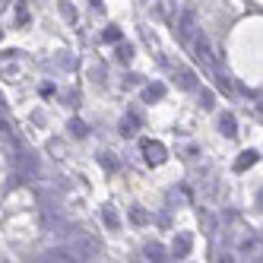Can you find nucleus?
<instances>
[{
	"instance_id": "nucleus-1",
	"label": "nucleus",
	"mask_w": 263,
	"mask_h": 263,
	"mask_svg": "<svg viewBox=\"0 0 263 263\" xmlns=\"http://www.w3.org/2000/svg\"><path fill=\"white\" fill-rule=\"evenodd\" d=\"M67 248L77 254V260H92V257H99V254H102V244H99L96 238L83 235V232H80V235H73Z\"/></svg>"
},
{
	"instance_id": "nucleus-2",
	"label": "nucleus",
	"mask_w": 263,
	"mask_h": 263,
	"mask_svg": "<svg viewBox=\"0 0 263 263\" xmlns=\"http://www.w3.org/2000/svg\"><path fill=\"white\" fill-rule=\"evenodd\" d=\"M191 45H194V54H197V61H200V64H206V67H213V64H216V58H213V45H210V39H206V35L194 32Z\"/></svg>"
},
{
	"instance_id": "nucleus-3",
	"label": "nucleus",
	"mask_w": 263,
	"mask_h": 263,
	"mask_svg": "<svg viewBox=\"0 0 263 263\" xmlns=\"http://www.w3.org/2000/svg\"><path fill=\"white\" fill-rule=\"evenodd\" d=\"M143 153H146V162L149 165H162L168 159V149L162 143H156V140H143Z\"/></svg>"
},
{
	"instance_id": "nucleus-4",
	"label": "nucleus",
	"mask_w": 263,
	"mask_h": 263,
	"mask_svg": "<svg viewBox=\"0 0 263 263\" xmlns=\"http://www.w3.org/2000/svg\"><path fill=\"white\" fill-rule=\"evenodd\" d=\"M194 29H197V26H194V13L184 10L181 20H178V39H181V42H191V39H194Z\"/></svg>"
},
{
	"instance_id": "nucleus-5",
	"label": "nucleus",
	"mask_w": 263,
	"mask_h": 263,
	"mask_svg": "<svg viewBox=\"0 0 263 263\" xmlns=\"http://www.w3.org/2000/svg\"><path fill=\"white\" fill-rule=\"evenodd\" d=\"M175 83H178V89H184V92H194V89H197V73H194V70H178V73H175Z\"/></svg>"
},
{
	"instance_id": "nucleus-6",
	"label": "nucleus",
	"mask_w": 263,
	"mask_h": 263,
	"mask_svg": "<svg viewBox=\"0 0 263 263\" xmlns=\"http://www.w3.org/2000/svg\"><path fill=\"white\" fill-rule=\"evenodd\" d=\"M42 260H54V263H70V260H77V254H73L70 248H51V251H45V257Z\"/></svg>"
},
{
	"instance_id": "nucleus-7",
	"label": "nucleus",
	"mask_w": 263,
	"mask_h": 263,
	"mask_svg": "<svg viewBox=\"0 0 263 263\" xmlns=\"http://www.w3.org/2000/svg\"><path fill=\"white\" fill-rule=\"evenodd\" d=\"M143 257H146L149 263H162V260H168V251L162 248V244H153V241H149L146 248H143Z\"/></svg>"
},
{
	"instance_id": "nucleus-8",
	"label": "nucleus",
	"mask_w": 263,
	"mask_h": 263,
	"mask_svg": "<svg viewBox=\"0 0 263 263\" xmlns=\"http://www.w3.org/2000/svg\"><path fill=\"white\" fill-rule=\"evenodd\" d=\"M191 235H187V232H181L178 238H175V244H172V254L175 257H187V254H191Z\"/></svg>"
},
{
	"instance_id": "nucleus-9",
	"label": "nucleus",
	"mask_w": 263,
	"mask_h": 263,
	"mask_svg": "<svg viewBox=\"0 0 263 263\" xmlns=\"http://www.w3.org/2000/svg\"><path fill=\"white\" fill-rule=\"evenodd\" d=\"M257 159H260V153H257V149H244V153L238 156V162H235V168H238V172H248V168H251Z\"/></svg>"
},
{
	"instance_id": "nucleus-10",
	"label": "nucleus",
	"mask_w": 263,
	"mask_h": 263,
	"mask_svg": "<svg viewBox=\"0 0 263 263\" xmlns=\"http://www.w3.org/2000/svg\"><path fill=\"white\" fill-rule=\"evenodd\" d=\"M137 130H140V118H137V115H124V121H121V134H124V137H134Z\"/></svg>"
},
{
	"instance_id": "nucleus-11",
	"label": "nucleus",
	"mask_w": 263,
	"mask_h": 263,
	"mask_svg": "<svg viewBox=\"0 0 263 263\" xmlns=\"http://www.w3.org/2000/svg\"><path fill=\"white\" fill-rule=\"evenodd\" d=\"M162 96H165V86L162 83H153V86L143 89V102H159Z\"/></svg>"
},
{
	"instance_id": "nucleus-12",
	"label": "nucleus",
	"mask_w": 263,
	"mask_h": 263,
	"mask_svg": "<svg viewBox=\"0 0 263 263\" xmlns=\"http://www.w3.org/2000/svg\"><path fill=\"white\" fill-rule=\"evenodd\" d=\"M102 222L108 225V229H118V225H121V216H118L115 206H105V210H102Z\"/></svg>"
},
{
	"instance_id": "nucleus-13",
	"label": "nucleus",
	"mask_w": 263,
	"mask_h": 263,
	"mask_svg": "<svg viewBox=\"0 0 263 263\" xmlns=\"http://www.w3.org/2000/svg\"><path fill=\"white\" fill-rule=\"evenodd\" d=\"M219 127H222V134L225 137H235V118L225 111V115H219Z\"/></svg>"
},
{
	"instance_id": "nucleus-14",
	"label": "nucleus",
	"mask_w": 263,
	"mask_h": 263,
	"mask_svg": "<svg viewBox=\"0 0 263 263\" xmlns=\"http://www.w3.org/2000/svg\"><path fill=\"white\" fill-rule=\"evenodd\" d=\"M99 165L105 168V172H115V168H118V159H115V153H99Z\"/></svg>"
},
{
	"instance_id": "nucleus-15",
	"label": "nucleus",
	"mask_w": 263,
	"mask_h": 263,
	"mask_svg": "<svg viewBox=\"0 0 263 263\" xmlns=\"http://www.w3.org/2000/svg\"><path fill=\"white\" fill-rule=\"evenodd\" d=\"M70 134H73V137H80V140H83V137L89 134V127H86L83 121H77V118H73V121H70Z\"/></svg>"
},
{
	"instance_id": "nucleus-16",
	"label": "nucleus",
	"mask_w": 263,
	"mask_h": 263,
	"mask_svg": "<svg viewBox=\"0 0 263 263\" xmlns=\"http://www.w3.org/2000/svg\"><path fill=\"white\" fill-rule=\"evenodd\" d=\"M200 105H203L206 111H210V108H216V96H213L210 89H203V92H200Z\"/></svg>"
},
{
	"instance_id": "nucleus-17",
	"label": "nucleus",
	"mask_w": 263,
	"mask_h": 263,
	"mask_svg": "<svg viewBox=\"0 0 263 263\" xmlns=\"http://www.w3.org/2000/svg\"><path fill=\"white\" fill-rule=\"evenodd\" d=\"M102 39H105V42H121V29H118V26H108V29L102 32Z\"/></svg>"
},
{
	"instance_id": "nucleus-18",
	"label": "nucleus",
	"mask_w": 263,
	"mask_h": 263,
	"mask_svg": "<svg viewBox=\"0 0 263 263\" xmlns=\"http://www.w3.org/2000/svg\"><path fill=\"white\" fill-rule=\"evenodd\" d=\"M130 219H134L137 225H146V222H149V216H146V213L140 210V206H134V210H130Z\"/></svg>"
},
{
	"instance_id": "nucleus-19",
	"label": "nucleus",
	"mask_w": 263,
	"mask_h": 263,
	"mask_svg": "<svg viewBox=\"0 0 263 263\" xmlns=\"http://www.w3.org/2000/svg\"><path fill=\"white\" fill-rule=\"evenodd\" d=\"M130 58H134V48H130V45H121V48H118V61H124V64H127Z\"/></svg>"
},
{
	"instance_id": "nucleus-20",
	"label": "nucleus",
	"mask_w": 263,
	"mask_h": 263,
	"mask_svg": "<svg viewBox=\"0 0 263 263\" xmlns=\"http://www.w3.org/2000/svg\"><path fill=\"white\" fill-rule=\"evenodd\" d=\"M216 80H219V89H222V92H232V83H229V80H225V77H222V73H216Z\"/></svg>"
},
{
	"instance_id": "nucleus-21",
	"label": "nucleus",
	"mask_w": 263,
	"mask_h": 263,
	"mask_svg": "<svg viewBox=\"0 0 263 263\" xmlns=\"http://www.w3.org/2000/svg\"><path fill=\"white\" fill-rule=\"evenodd\" d=\"M61 13L67 16V20H73V7H70V4H64V7H61Z\"/></svg>"
}]
</instances>
